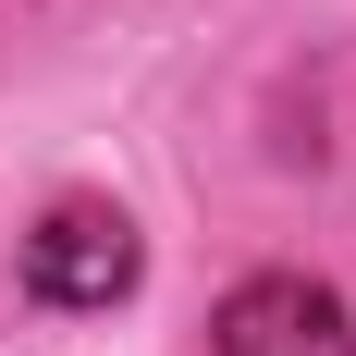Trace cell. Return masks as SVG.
Segmentation results:
<instances>
[{"mask_svg":"<svg viewBox=\"0 0 356 356\" xmlns=\"http://www.w3.org/2000/svg\"><path fill=\"white\" fill-rule=\"evenodd\" d=\"M25 295L37 307H111V295H136V221L99 209V197H62L25 234Z\"/></svg>","mask_w":356,"mask_h":356,"instance_id":"obj_1","label":"cell"},{"mask_svg":"<svg viewBox=\"0 0 356 356\" xmlns=\"http://www.w3.org/2000/svg\"><path fill=\"white\" fill-rule=\"evenodd\" d=\"M209 344L221 356H356V320H344V295L307 283V270H258V283L221 295Z\"/></svg>","mask_w":356,"mask_h":356,"instance_id":"obj_2","label":"cell"}]
</instances>
